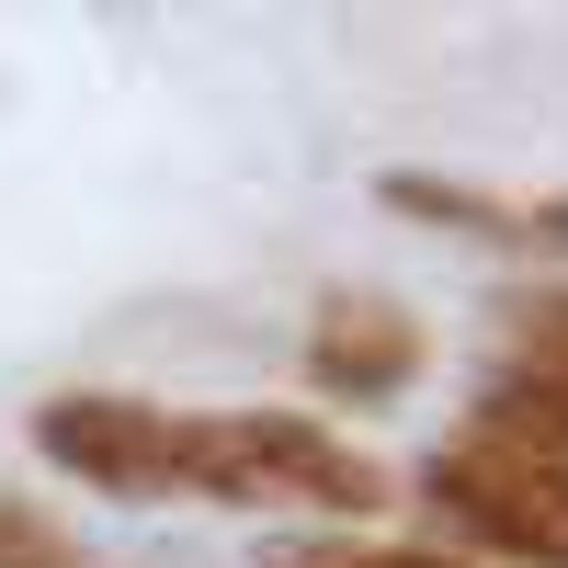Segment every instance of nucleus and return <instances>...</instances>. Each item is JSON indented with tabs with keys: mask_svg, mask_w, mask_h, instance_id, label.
Listing matches in <instances>:
<instances>
[{
	"mask_svg": "<svg viewBox=\"0 0 568 568\" xmlns=\"http://www.w3.org/2000/svg\"><path fill=\"white\" fill-rule=\"evenodd\" d=\"M455 535L500 546L511 568H568V398L535 375H489L478 420L420 466Z\"/></svg>",
	"mask_w": 568,
	"mask_h": 568,
	"instance_id": "obj_1",
	"label": "nucleus"
},
{
	"mask_svg": "<svg viewBox=\"0 0 568 568\" xmlns=\"http://www.w3.org/2000/svg\"><path fill=\"white\" fill-rule=\"evenodd\" d=\"M500 318H511V342H524V375L568 398V296H511Z\"/></svg>",
	"mask_w": 568,
	"mask_h": 568,
	"instance_id": "obj_6",
	"label": "nucleus"
},
{
	"mask_svg": "<svg viewBox=\"0 0 568 568\" xmlns=\"http://www.w3.org/2000/svg\"><path fill=\"white\" fill-rule=\"evenodd\" d=\"M409 375H420V329L387 296H329L318 307V329H307V387L318 398L364 409V398H398Z\"/></svg>",
	"mask_w": 568,
	"mask_h": 568,
	"instance_id": "obj_4",
	"label": "nucleus"
},
{
	"mask_svg": "<svg viewBox=\"0 0 568 568\" xmlns=\"http://www.w3.org/2000/svg\"><path fill=\"white\" fill-rule=\"evenodd\" d=\"M34 455L114 500H194V409H160V398L69 387L34 409Z\"/></svg>",
	"mask_w": 568,
	"mask_h": 568,
	"instance_id": "obj_3",
	"label": "nucleus"
},
{
	"mask_svg": "<svg viewBox=\"0 0 568 568\" xmlns=\"http://www.w3.org/2000/svg\"><path fill=\"white\" fill-rule=\"evenodd\" d=\"M194 500H318V511H375L387 466L318 433L307 409H194Z\"/></svg>",
	"mask_w": 568,
	"mask_h": 568,
	"instance_id": "obj_2",
	"label": "nucleus"
},
{
	"mask_svg": "<svg viewBox=\"0 0 568 568\" xmlns=\"http://www.w3.org/2000/svg\"><path fill=\"white\" fill-rule=\"evenodd\" d=\"M398 216H444V227H466V240H546V251H568V205H500V194H478V182H433V171H387L375 182Z\"/></svg>",
	"mask_w": 568,
	"mask_h": 568,
	"instance_id": "obj_5",
	"label": "nucleus"
},
{
	"mask_svg": "<svg viewBox=\"0 0 568 568\" xmlns=\"http://www.w3.org/2000/svg\"><path fill=\"white\" fill-rule=\"evenodd\" d=\"M0 568H91V557L69 546V524H58V511H34V500H12V489H0Z\"/></svg>",
	"mask_w": 568,
	"mask_h": 568,
	"instance_id": "obj_7",
	"label": "nucleus"
},
{
	"mask_svg": "<svg viewBox=\"0 0 568 568\" xmlns=\"http://www.w3.org/2000/svg\"><path fill=\"white\" fill-rule=\"evenodd\" d=\"M273 568H466V557H433V546H284Z\"/></svg>",
	"mask_w": 568,
	"mask_h": 568,
	"instance_id": "obj_8",
	"label": "nucleus"
}]
</instances>
